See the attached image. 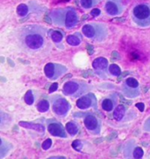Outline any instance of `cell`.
Wrapping results in <instances>:
<instances>
[{"instance_id":"5b68a950","label":"cell","mask_w":150,"mask_h":159,"mask_svg":"<svg viewBox=\"0 0 150 159\" xmlns=\"http://www.w3.org/2000/svg\"><path fill=\"white\" fill-rule=\"evenodd\" d=\"M89 90L88 85L82 81H68L62 87V93L66 96L80 97Z\"/></svg>"},{"instance_id":"7402d4cb","label":"cell","mask_w":150,"mask_h":159,"mask_svg":"<svg viewBox=\"0 0 150 159\" xmlns=\"http://www.w3.org/2000/svg\"><path fill=\"white\" fill-rule=\"evenodd\" d=\"M67 42L68 44H70V46H73V47H76V46H79L80 43H81V39L79 38L75 37V35H70L67 37Z\"/></svg>"},{"instance_id":"ffe728a7","label":"cell","mask_w":150,"mask_h":159,"mask_svg":"<svg viewBox=\"0 0 150 159\" xmlns=\"http://www.w3.org/2000/svg\"><path fill=\"white\" fill-rule=\"evenodd\" d=\"M37 109L39 112L45 113L49 109V102L47 100H41L37 104Z\"/></svg>"},{"instance_id":"ac0fdd59","label":"cell","mask_w":150,"mask_h":159,"mask_svg":"<svg viewBox=\"0 0 150 159\" xmlns=\"http://www.w3.org/2000/svg\"><path fill=\"white\" fill-rule=\"evenodd\" d=\"M100 2V0H80V5L85 10L91 9Z\"/></svg>"},{"instance_id":"9a60e30c","label":"cell","mask_w":150,"mask_h":159,"mask_svg":"<svg viewBox=\"0 0 150 159\" xmlns=\"http://www.w3.org/2000/svg\"><path fill=\"white\" fill-rule=\"evenodd\" d=\"M19 125L26 128V129H34V130L40 131V132H44V127L41 124H35V123H31V122H20Z\"/></svg>"},{"instance_id":"d6a6232c","label":"cell","mask_w":150,"mask_h":159,"mask_svg":"<svg viewBox=\"0 0 150 159\" xmlns=\"http://www.w3.org/2000/svg\"><path fill=\"white\" fill-rule=\"evenodd\" d=\"M88 52H89V54H92L93 53V48L90 46H88Z\"/></svg>"},{"instance_id":"9c48e42d","label":"cell","mask_w":150,"mask_h":159,"mask_svg":"<svg viewBox=\"0 0 150 159\" xmlns=\"http://www.w3.org/2000/svg\"><path fill=\"white\" fill-rule=\"evenodd\" d=\"M85 125L87 130L90 131L93 135H99L101 131L102 123L96 116L92 115H88L85 118Z\"/></svg>"},{"instance_id":"d4e9b609","label":"cell","mask_w":150,"mask_h":159,"mask_svg":"<svg viewBox=\"0 0 150 159\" xmlns=\"http://www.w3.org/2000/svg\"><path fill=\"white\" fill-rule=\"evenodd\" d=\"M25 101H26V103L27 105H32L34 102V97H33V92L31 90H28L27 92V94L25 95Z\"/></svg>"},{"instance_id":"83f0119b","label":"cell","mask_w":150,"mask_h":159,"mask_svg":"<svg viewBox=\"0 0 150 159\" xmlns=\"http://www.w3.org/2000/svg\"><path fill=\"white\" fill-rule=\"evenodd\" d=\"M119 59H120V56L118 53V52H113V53H112V60H113V61H119Z\"/></svg>"},{"instance_id":"ba28073f","label":"cell","mask_w":150,"mask_h":159,"mask_svg":"<svg viewBox=\"0 0 150 159\" xmlns=\"http://www.w3.org/2000/svg\"><path fill=\"white\" fill-rule=\"evenodd\" d=\"M105 11L112 17L119 16L125 10L123 0H107L104 5Z\"/></svg>"},{"instance_id":"f546056e","label":"cell","mask_w":150,"mask_h":159,"mask_svg":"<svg viewBox=\"0 0 150 159\" xmlns=\"http://www.w3.org/2000/svg\"><path fill=\"white\" fill-rule=\"evenodd\" d=\"M57 89H58V83H53L49 89V93H53V92L56 91Z\"/></svg>"},{"instance_id":"e575fe53","label":"cell","mask_w":150,"mask_h":159,"mask_svg":"<svg viewBox=\"0 0 150 159\" xmlns=\"http://www.w3.org/2000/svg\"><path fill=\"white\" fill-rule=\"evenodd\" d=\"M7 61H9V63H10V64H11V65H12V66H14V64H12V61H10L9 59H8V60H7Z\"/></svg>"},{"instance_id":"2e32d148","label":"cell","mask_w":150,"mask_h":159,"mask_svg":"<svg viewBox=\"0 0 150 159\" xmlns=\"http://www.w3.org/2000/svg\"><path fill=\"white\" fill-rule=\"evenodd\" d=\"M65 129L70 136H75V135H76L78 133V131H79V126L74 122H68L66 124Z\"/></svg>"},{"instance_id":"44dd1931","label":"cell","mask_w":150,"mask_h":159,"mask_svg":"<svg viewBox=\"0 0 150 159\" xmlns=\"http://www.w3.org/2000/svg\"><path fill=\"white\" fill-rule=\"evenodd\" d=\"M29 7L26 4H20L17 7V13L20 17H25L28 14Z\"/></svg>"},{"instance_id":"cb8c5ba5","label":"cell","mask_w":150,"mask_h":159,"mask_svg":"<svg viewBox=\"0 0 150 159\" xmlns=\"http://www.w3.org/2000/svg\"><path fill=\"white\" fill-rule=\"evenodd\" d=\"M108 69H109V72L111 73V75H113V76H119V75H121V69L116 64H112L109 66Z\"/></svg>"},{"instance_id":"4fadbf2b","label":"cell","mask_w":150,"mask_h":159,"mask_svg":"<svg viewBox=\"0 0 150 159\" xmlns=\"http://www.w3.org/2000/svg\"><path fill=\"white\" fill-rule=\"evenodd\" d=\"M122 91L124 94L128 97V98H135L137 96H139L140 94H141V89H135V88H132V87H129L127 86L126 83L123 84V89H122Z\"/></svg>"},{"instance_id":"8fae6325","label":"cell","mask_w":150,"mask_h":159,"mask_svg":"<svg viewBox=\"0 0 150 159\" xmlns=\"http://www.w3.org/2000/svg\"><path fill=\"white\" fill-rule=\"evenodd\" d=\"M94 97L93 94H89L81 96L80 98L77 99L76 101V106L77 108H79L80 109H87L90 107L95 106L96 107V100H92Z\"/></svg>"},{"instance_id":"f1b7e54d","label":"cell","mask_w":150,"mask_h":159,"mask_svg":"<svg viewBox=\"0 0 150 159\" xmlns=\"http://www.w3.org/2000/svg\"><path fill=\"white\" fill-rule=\"evenodd\" d=\"M100 13H101V11L99 9H93L91 11H90V14L92 15V16H94V17H98L99 15H100Z\"/></svg>"},{"instance_id":"277c9868","label":"cell","mask_w":150,"mask_h":159,"mask_svg":"<svg viewBox=\"0 0 150 159\" xmlns=\"http://www.w3.org/2000/svg\"><path fill=\"white\" fill-rule=\"evenodd\" d=\"M132 19L140 27L150 26V4L143 3L135 5L132 11Z\"/></svg>"},{"instance_id":"8992f818","label":"cell","mask_w":150,"mask_h":159,"mask_svg":"<svg viewBox=\"0 0 150 159\" xmlns=\"http://www.w3.org/2000/svg\"><path fill=\"white\" fill-rule=\"evenodd\" d=\"M52 104V109L55 114L59 116H65L70 111L71 106L66 99L62 98L59 95H55L50 98Z\"/></svg>"},{"instance_id":"484cf974","label":"cell","mask_w":150,"mask_h":159,"mask_svg":"<svg viewBox=\"0 0 150 159\" xmlns=\"http://www.w3.org/2000/svg\"><path fill=\"white\" fill-rule=\"evenodd\" d=\"M72 147H73L75 150H77V151H81L82 148H83V143H82V142H81V141L75 140L72 143Z\"/></svg>"},{"instance_id":"4316f807","label":"cell","mask_w":150,"mask_h":159,"mask_svg":"<svg viewBox=\"0 0 150 159\" xmlns=\"http://www.w3.org/2000/svg\"><path fill=\"white\" fill-rule=\"evenodd\" d=\"M52 146V140L51 139H47V140L45 141V142H43L42 145H41V147H42V149L44 150H47L50 147Z\"/></svg>"},{"instance_id":"d6986e66","label":"cell","mask_w":150,"mask_h":159,"mask_svg":"<svg viewBox=\"0 0 150 159\" xmlns=\"http://www.w3.org/2000/svg\"><path fill=\"white\" fill-rule=\"evenodd\" d=\"M50 37H51L52 40L55 43H61L63 39V35L60 31H55V30H50L49 32Z\"/></svg>"},{"instance_id":"52a82bcc","label":"cell","mask_w":150,"mask_h":159,"mask_svg":"<svg viewBox=\"0 0 150 159\" xmlns=\"http://www.w3.org/2000/svg\"><path fill=\"white\" fill-rule=\"evenodd\" d=\"M67 71H68V68L66 66L61 64H56V63H47L44 68L45 75L51 80H55L60 78Z\"/></svg>"},{"instance_id":"836d02e7","label":"cell","mask_w":150,"mask_h":159,"mask_svg":"<svg viewBox=\"0 0 150 159\" xmlns=\"http://www.w3.org/2000/svg\"><path fill=\"white\" fill-rule=\"evenodd\" d=\"M71 77H72V75H66L65 77H63V78H62V80H61V81H63V80H66L67 79H69V78H71Z\"/></svg>"},{"instance_id":"e0dca14e","label":"cell","mask_w":150,"mask_h":159,"mask_svg":"<svg viewBox=\"0 0 150 159\" xmlns=\"http://www.w3.org/2000/svg\"><path fill=\"white\" fill-rule=\"evenodd\" d=\"M115 105H116V101L113 102L112 99L106 98L104 99L103 101V102H102V108H103L104 110H105L107 112H110V111H112L114 108Z\"/></svg>"},{"instance_id":"6da1fadb","label":"cell","mask_w":150,"mask_h":159,"mask_svg":"<svg viewBox=\"0 0 150 159\" xmlns=\"http://www.w3.org/2000/svg\"><path fill=\"white\" fill-rule=\"evenodd\" d=\"M47 29L41 25H30L19 30L20 46L27 51L37 52L46 45Z\"/></svg>"},{"instance_id":"1f68e13d","label":"cell","mask_w":150,"mask_h":159,"mask_svg":"<svg viewBox=\"0 0 150 159\" xmlns=\"http://www.w3.org/2000/svg\"><path fill=\"white\" fill-rule=\"evenodd\" d=\"M145 129L150 131V118L148 120H147V122L145 123Z\"/></svg>"},{"instance_id":"5bb4252c","label":"cell","mask_w":150,"mask_h":159,"mask_svg":"<svg viewBox=\"0 0 150 159\" xmlns=\"http://www.w3.org/2000/svg\"><path fill=\"white\" fill-rule=\"evenodd\" d=\"M127 112V107L124 106V105H118L116 108H114V111H113V118L119 122L121 121L122 119L124 118L125 115Z\"/></svg>"},{"instance_id":"603a6c76","label":"cell","mask_w":150,"mask_h":159,"mask_svg":"<svg viewBox=\"0 0 150 159\" xmlns=\"http://www.w3.org/2000/svg\"><path fill=\"white\" fill-rule=\"evenodd\" d=\"M143 155H144V151H143V150L141 149V147L135 146L134 147V150H133V152H132L131 156L132 157H133V158L140 159L142 158Z\"/></svg>"},{"instance_id":"4dcf8cb0","label":"cell","mask_w":150,"mask_h":159,"mask_svg":"<svg viewBox=\"0 0 150 159\" xmlns=\"http://www.w3.org/2000/svg\"><path fill=\"white\" fill-rule=\"evenodd\" d=\"M136 106V108H138V109L141 111V112H143L144 111V108H145V105L143 104L142 102H139V103H137L135 105Z\"/></svg>"},{"instance_id":"7a4b0ae2","label":"cell","mask_w":150,"mask_h":159,"mask_svg":"<svg viewBox=\"0 0 150 159\" xmlns=\"http://www.w3.org/2000/svg\"><path fill=\"white\" fill-rule=\"evenodd\" d=\"M52 23L57 26H64L67 29L73 28L79 22V15L72 7L59 8L50 12Z\"/></svg>"},{"instance_id":"30bf717a","label":"cell","mask_w":150,"mask_h":159,"mask_svg":"<svg viewBox=\"0 0 150 159\" xmlns=\"http://www.w3.org/2000/svg\"><path fill=\"white\" fill-rule=\"evenodd\" d=\"M94 70L96 74L99 75L102 78L107 77V68H108V61L104 57H99L95 59L92 63Z\"/></svg>"},{"instance_id":"7c38bea8","label":"cell","mask_w":150,"mask_h":159,"mask_svg":"<svg viewBox=\"0 0 150 159\" xmlns=\"http://www.w3.org/2000/svg\"><path fill=\"white\" fill-rule=\"evenodd\" d=\"M47 130L52 136L58 137H66V131L61 124L58 122H50L47 125Z\"/></svg>"},{"instance_id":"3957f363","label":"cell","mask_w":150,"mask_h":159,"mask_svg":"<svg viewBox=\"0 0 150 159\" xmlns=\"http://www.w3.org/2000/svg\"><path fill=\"white\" fill-rule=\"evenodd\" d=\"M82 33L90 39L97 42H102L107 38L108 29L102 23H90L83 26Z\"/></svg>"}]
</instances>
